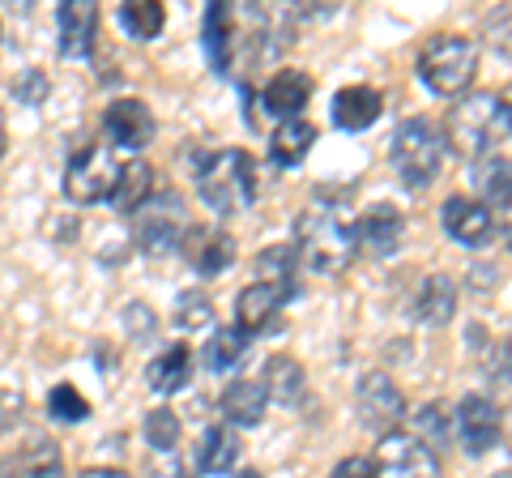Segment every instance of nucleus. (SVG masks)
<instances>
[{
  "label": "nucleus",
  "mask_w": 512,
  "mask_h": 478,
  "mask_svg": "<svg viewBox=\"0 0 512 478\" xmlns=\"http://www.w3.org/2000/svg\"><path fill=\"white\" fill-rule=\"evenodd\" d=\"M295 252L299 261L316 269V274H342L350 261L359 257L355 244V222H350L338 205H308L295 222Z\"/></svg>",
  "instance_id": "nucleus-1"
},
{
  "label": "nucleus",
  "mask_w": 512,
  "mask_h": 478,
  "mask_svg": "<svg viewBox=\"0 0 512 478\" xmlns=\"http://www.w3.org/2000/svg\"><path fill=\"white\" fill-rule=\"evenodd\" d=\"M256 163L244 150H214L197 158V193L214 214H244L256 201Z\"/></svg>",
  "instance_id": "nucleus-2"
},
{
  "label": "nucleus",
  "mask_w": 512,
  "mask_h": 478,
  "mask_svg": "<svg viewBox=\"0 0 512 478\" xmlns=\"http://www.w3.org/2000/svg\"><path fill=\"white\" fill-rule=\"evenodd\" d=\"M508 137V120H504V107H500V94L495 90H478L457 99V107L448 111L444 120V141L453 146L461 158H487L495 154V146Z\"/></svg>",
  "instance_id": "nucleus-3"
},
{
  "label": "nucleus",
  "mask_w": 512,
  "mask_h": 478,
  "mask_svg": "<svg viewBox=\"0 0 512 478\" xmlns=\"http://www.w3.org/2000/svg\"><path fill=\"white\" fill-rule=\"evenodd\" d=\"M389 163H393L397 180H402L410 193H423V188H431L436 184V175H440L444 133L423 116L402 120L397 124V133H393V141H389Z\"/></svg>",
  "instance_id": "nucleus-4"
},
{
  "label": "nucleus",
  "mask_w": 512,
  "mask_h": 478,
  "mask_svg": "<svg viewBox=\"0 0 512 478\" xmlns=\"http://www.w3.org/2000/svg\"><path fill=\"white\" fill-rule=\"evenodd\" d=\"M478 73V47L466 35H436L419 56V82L440 99H461Z\"/></svg>",
  "instance_id": "nucleus-5"
},
{
  "label": "nucleus",
  "mask_w": 512,
  "mask_h": 478,
  "mask_svg": "<svg viewBox=\"0 0 512 478\" xmlns=\"http://www.w3.org/2000/svg\"><path fill=\"white\" fill-rule=\"evenodd\" d=\"M120 154L103 146V141H94V146L77 150L69 158V167H64V197L77 201V205H99V201H111L120 184Z\"/></svg>",
  "instance_id": "nucleus-6"
},
{
  "label": "nucleus",
  "mask_w": 512,
  "mask_h": 478,
  "mask_svg": "<svg viewBox=\"0 0 512 478\" xmlns=\"http://www.w3.org/2000/svg\"><path fill=\"white\" fill-rule=\"evenodd\" d=\"M372 466H376V478H440V453L427 449L410 432H389L380 436Z\"/></svg>",
  "instance_id": "nucleus-7"
},
{
  "label": "nucleus",
  "mask_w": 512,
  "mask_h": 478,
  "mask_svg": "<svg viewBox=\"0 0 512 478\" xmlns=\"http://www.w3.org/2000/svg\"><path fill=\"white\" fill-rule=\"evenodd\" d=\"M184 231H188V218H184V205H180V197H175V193L154 197V201H146L133 214L137 244H141V252H154V257H163V252L180 248Z\"/></svg>",
  "instance_id": "nucleus-8"
},
{
  "label": "nucleus",
  "mask_w": 512,
  "mask_h": 478,
  "mask_svg": "<svg viewBox=\"0 0 512 478\" xmlns=\"http://www.w3.org/2000/svg\"><path fill=\"white\" fill-rule=\"evenodd\" d=\"M355 406H359V419L372 427V432H380V436L397 432V423L406 419V393L397 389V380L384 376V372L359 376V385H355Z\"/></svg>",
  "instance_id": "nucleus-9"
},
{
  "label": "nucleus",
  "mask_w": 512,
  "mask_h": 478,
  "mask_svg": "<svg viewBox=\"0 0 512 478\" xmlns=\"http://www.w3.org/2000/svg\"><path fill=\"white\" fill-rule=\"evenodd\" d=\"M453 436L470 457H483L500 444V406L483 393H466L453 406Z\"/></svg>",
  "instance_id": "nucleus-10"
},
{
  "label": "nucleus",
  "mask_w": 512,
  "mask_h": 478,
  "mask_svg": "<svg viewBox=\"0 0 512 478\" xmlns=\"http://www.w3.org/2000/svg\"><path fill=\"white\" fill-rule=\"evenodd\" d=\"M440 222H444V235L461 248H483L495 231V214L487 205L474 197H461V193L440 205Z\"/></svg>",
  "instance_id": "nucleus-11"
},
{
  "label": "nucleus",
  "mask_w": 512,
  "mask_h": 478,
  "mask_svg": "<svg viewBox=\"0 0 512 478\" xmlns=\"http://www.w3.org/2000/svg\"><path fill=\"white\" fill-rule=\"evenodd\" d=\"M103 133L111 150H146L154 141V116L141 99H116L103 116Z\"/></svg>",
  "instance_id": "nucleus-12"
},
{
  "label": "nucleus",
  "mask_w": 512,
  "mask_h": 478,
  "mask_svg": "<svg viewBox=\"0 0 512 478\" xmlns=\"http://www.w3.org/2000/svg\"><path fill=\"white\" fill-rule=\"evenodd\" d=\"M180 252L201 278H214L235 265V239L222 227H188L180 239Z\"/></svg>",
  "instance_id": "nucleus-13"
},
{
  "label": "nucleus",
  "mask_w": 512,
  "mask_h": 478,
  "mask_svg": "<svg viewBox=\"0 0 512 478\" xmlns=\"http://www.w3.org/2000/svg\"><path fill=\"white\" fill-rule=\"evenodd\" d=\"M406 239V218L393 210V205H372L363 210V218H355V244L367 257H393Z\"/></svg>",
  "instance_id": "nucleus-14"
},
{
  "label": "nucleus",
  "mask_w": 512,
  "mask_h": 478,
  "mask_svg": "<svg viewBox=\"0 0 512 478\" xmlns=\"http://www.w3.org/2000/svg\"><path fill=\"white\" fill-rule=\"evenodd\" d=\"M308 99H312V77L303 69H282V73L269 77V86L261 90V111L274 116L278 124H286V120L303 116Z\"/></svg>",
  "instance_id": "nucleus-15"
},
{
  "label": "nucleus",
  "mask_w": 512,
  "mask_h": 478,
  "mask_svg": "<svg viewBox=\"0 0 512 478\" xmlns=\"http://www.w3.org/2000/svg\"><path fill=\"white\" fill-rule=\"evenodd\" d=\"M94 30H99V9L90 0H64L56 9V35H60V52L77 60L94 47Z\"/></svg>",
  "instance_id": "nucleus-16"
},
{
  "label": "nucleus",
  "mask_w": 512,
  "mask_h": 478,
  "mask_svg": "<svg viewBox=\"0 0 512 478\" xmlns=\"http://www.w3.org/2000/svg\"><path fill=\"white\" fill-rule=\"evenodd\" d=\"M282 304H286V295L278 291V286H269V282H248L244 291H239V299H235V321H239V329H244L248 338H252V333L274 329Z\"/></svg>",
  "instance_id": "nucleus-17"
},
{
  "label": "nucleus",
  "mask_w": 512,
  "mask_h": 478,
  "mask_svg": "<svg viewBox=\"0 0 512 478\" xmlns=\"http://www.w3.org/2000/svg\"><path fill=\"white\" fill-rule=\"evenodd\" d=\"M380 111H384L380 90H372V86H346V90L333 94L329 116H333V124H338L342 133H363V129H372V124L380 120Z\"/></svg>",
  "instance_id": "nucleus-18"
},
{
  "label": "nucleus",
  "mask_w": 512,
  "mask_h": 478,
  "mask_svg": "<svg viewBox=\"0 0 512 478\" xmlns=\"http://www.w3.org/2000/svg\"><path fill=\"white\" fill-rule=\"evenodd\" d=\"M470 180H474V201H483L487 210H512V163L504 154H487L470 163Z\"/></svg>",
  "instance_id": "nucleus-19"
},
{
  "label": "nucleus",
  "mask_w": 512,
  "mask_h": 478,
  "mask_svg": "<svg viewBox=\"0 0 512 478\" xmlns=\"http://www.w3.org/2000/svg\"><path fill=\"white\" fill-rule=\"evenodd\" d=\"M269 393L261 376H235L227 389H222V419L235 427H256L265 419Z\"/></svg>",
  "instance_id": "nucleus-20"
},
{
  "label": "nucleus",
  "mask_w": 512,
  "mask_h": 478,
  "mask_svg": "<svg viewBox=\"0 0 512 478\" xmlns=\"http://www.w3.org/2000/svg\"><path fill=\"white\" fill-rule=\"evenodd\" d=\"M457 312V282L448 274H427L419 282V295H414V316H419V325H431L440 329L453 321Z\"/></svg>",
  "instance_id": "nucleus-21"
},
{
  "label": "nucleus",
  "mask_w": 512,
  "mask_h": 478,
  "mask_svg": "<svg viewBox=\"0 0 512 478\" xmlns=\"http://www.w3.org/2000/svg\"><path fill=\"white\" fill-rule=\"evenodd\" d=\"M188 380H192V350H188L184 342L163 346V350H158V355L150 359V368H146V385H150L154 393H163V397L188 389Z\"/></svg>",
  "instance_id": "nucleus-22"
},
{
  "label": "nucleus",
  "mask_w": 512,
  "mask_h": 478,
  "mask_svg": "<svg viewBox=\"0 0 512 478\" xmlns=\"http://www.w3.org/2000/svg\"><path fill=\"white\" fill-rule=\"evenodd\" d=\"M192 461H197V470L205 478H222V474H231L235 470V461H239V436L231 432V427H205L201 440H197V453H192Z\"/></svg>",
  "instance_id": "nucleus-23"
},
{
  "label": "nucleus",
  "mask_w": 512,
  "mask_h": 478,
  "mask_svg": "<svg viewBox=\"0 0 512 478\" xmlns=\"http://www.w3.org/2000/svg\"><path fill=\"white\" fill-rule=\"evenodd\" d=\"M312 146H316V129L303 116L278 124L274 137H269V154H274L278 167H299L303 158L312 154Z\"/></svg>",
  "instance_id": "nucleus-24"
},
{
  "label": "nucleus",
  "mask_w": 512,
  "mask_h": 478,
  "mask_svg": "<svg viewBox=\"0 0 512 478\" xmlns=\"http://www.w3.org/2000/svg\"><path fill=\"white\" fill-rule=\"evenodd\" d=\"M261 380H265L269 402H278V406H295L303 397V363L291 359V355H274V359H269Z\"/></svg>",
  "instance_id": "nucleus-25"
},
{
  "label": "nucleus",
  "mask_w": 512,
  "mask_h": 478,
  "mask_svg": "<svg viewBox=\"0 0 512 478\" xmlns=\"http://www.w3.org/2000/svg\"><path fill=\"white\" fill-rule=\"evenodd\" d=\"M116 22L128 39H137V43H150L163 35V26H167V9L163 5H154V0H128V5L116 9Z\"/></svg>",
  "instance_id": "nucleus-26"
},
{
  "label": "nucleus",
  "mask_w": 512,
  "mask_h": 478,
  "mask_svg": "<svg viewBox=\"0 0 512 478\" xmlns=\"http://www.w3.org/2000/svg\"><path fill=\"white\" fill-rule=\"evenodd\" d=\"M248 333L239 329V325H222V329H214L210 333V342H205V350H201V363L210 372H231L239 359L248 355Z\"/></svg>",
  "instance_id": "nucleus-27"
},
{
  "label": "nucleus",
  "mask_w": 512,
  "mask_h": 478,
  "mask_svg": "<svg viewBox=\"0 0 512 478\" xmlns=\"http://www.w3.org/2000/svg\"><path fill=\"white\" fill-rule=\"evenodd\" d=\"M154 193V171L141 163V158H133V163H124L120 171V184H116V193H111V205H116L120 214H137L141 205L150 201Z\"/></svg>",
  "instance_id": "nucleus-28"
},
{
  "label": "nucleus",
  "mask_w": 512,
  "mask_h": 478,
  "mask_svg": "<svg viewBox=\"0 0 512 478\" xmlns=\"http://www.w3.org/2000/svg\"><path fill=\"white\" fill-rule=\"evenodd\" d=\"M295 265H299V252L295 244H274V248H265L261 257H256V282H269V286H278V291L291 299L295 295Z\"/></svg>",
  "instance_id": "nucleus-29"
},
{
  "label": "nucleus",
  "mask_w": 512,
  "mask_h": 478,
  "mask_svg": "<svg viewBox=\"0 0 512 478\" xmlns=\"http://www.w3.org/2000/svg\"><path fill=\"white\" fill-rule=\"evenodd\" d=\"M0 478H64V461H60L56 449L35 444V449H26L13 461H5V466H0Z\"/></svg>",
  "instance_id": "nucleus-30"
},
{
  "label": "nucleus",
  "mask_w": 512,
  "mask_h": 478,
  "mask_svg": "<svg viewBox=\"0 0 512 478\" xmlns=\"http://www.w3.org/2000/svg\"><path fill=\"white\" fill-rule=\"evenodd\" d=\"M410 436H419L427 449H444V444L453 440V414H444L440 402L419 406V410H414V432Z\"/></svg>",
  "instance_id": "nucleus-31"
},
{
  "label": "nucleus",
  "mask_w": 512,
  "mask_h": 478,
  "mask_svg": "<svg viewBox=\"0 0 512 478\" xmlns=\"http://www.w3.org/2000/svg\"><path fill=\"white\" fill-rule=\"evenodd\" d=\"M47 414L60 419V423H82V419H90V402L64 380V385H56L52 393H47Z\"/></svg>",
  "instance_id": "nucleus-32"
},
{
  "label": "nucleus",
  "mask_w": 512,
  "mask_h": 478,
  "mask_svg": "<svg viewBox=\"0 0 512 478\" xmlns=\"http://www.w3.org/2000/svg\"><path fill=\"white\" fill-rule=\"evenodd\" d=\"M146 440H150V449L171 453L175 444H180V414L167 410V406L150 410V414H146Z\"/></svg>",
  "instance_id": "nucleus-33"
},
{
  "label": "nucleus",
  "mask_w": 512,
  "mask_h": 478,
  "mask_svg": "<svg viewBox=\"0 0 512 478\" xmlns=\"http://www.w3.org/2000/svg\"><path fill=\"white\" fill-rule=\"evenodd\" d=\"M214 321V304H210V295L205 291H188L175 299V325L180 329H201V325H210Z\"/></svg>",
  "instance_id": "nucleus-34"
},
{
  "label": "nucleus",
  "mask_w": 512,
  "mask_h": 478,
  "mask_svg": "<svg viewBox=\"0 0 512 478\" xmlns=\"http://www.w3.org/2000/svg\"><path fill=\"white\" fill-rule=\"evenodd\" d=\"M47 73H39V69H26V73H18L13 77V94H18V103H26V107H39L43 99H47Z\"/></svg>",
  "instance_id": "nucleus-35"
},
{
  "label": "nucleus",
  "mask_w": 512,
  "mask_h": 478,
  "mask_svg": "<svg viewBox=\"0 0 512 478\" xmlns=\"http://www.w3.org/2000/svg\"><path fill=\"white\" fill-rule=\"evenodd\" d=\"M329 478H376V466H372V457L355 453V457H342Z\"/></svg>",
  "instance_id": "nucleus-36"
},
{
  "label": "nucleus",
  "mask_w": 512,
  "mask_h": 478,
  "mask_svg": "<svg viewBox=\"0 0 512 478\" xmlns=\"http://www.w3.org/2000/svg\"><path fill=\"white\" fill-rule=\"evenodd\" d=\"M18 414H22V393H5V389H0V436L9 432Z\"/></svg>",
  "instance_id": "nucleus-37"
},
{
  "label": "nucleus",
  "mask_w": 512,
  "mask_h": 478,
  "mask_svg": "<svg viewBox=\"0 0 512 478\" xmlns=\"http://www.w3.org/2000/svg\"><path fill=\"white\" fill-rule=\"evenodd\" d=\"M77 478H128V474L116 470V466H90V470H82Z\"/></svg>",
  "instance_id": "nucleus-38"
},
{
  "label": "nucleus",
  "mask_w": 512,
  "mask_h": 478,
  "mask_svg": "<svg viewBox=\"0 0 512 478\" xmlns=\"http://www.w3.org/2000/svg\"><path fill=\"white\" fill-rule=\"evenodd\" d=\"M500 107H504V120H508V137H512V86L500 94Z\"/></svg>",
  "instance_id": "nucleus-39"
},
{
  "label": "nucleus",
  "mask_w": 512,
  "mask_h": 478,
  "mask_svg": "<svg viewBox=\"0 0 512 478\" xmlns=\"http://www.w3.org/2000/svg\"><path fill=\"white\" fill-rule=\"evenodd\" d=\"M9 150V129H5V111H0V158Z\"/></svg>",
  "instance_id": "nucleus-40"
},
{
  "label": "nucleus",
  "mask_w": 512,
  "mask_h": 478,
  "mask_svg": "<svg viewBox=\"0 0 512 478\" xmlns=\"http://www.w3.org/2000/svg\"><path fill=\"white\" fill-rule=\"evenodd\" d=\"M504 239H508V248H512V210H508V218H504Z\"/></svg>",
  "instance_id": "nucleus-41"
},
{
  "label": "nucleus",
  "mask_w": 512,
  "mask_h": 478,
  "mask_svg": "<svg viewBox=\"0 0 512 478\" xmlns=\"http://www.w3.org/2000/svg\"><path fill=\"white\" fill-rule=\"evenodd\" d=\"M235 478H261V474H256V470H244V474H235Z\"/></svg>",
  "instance_id": "nucleus-42"
},
{
  "label": "nucleus",
  "mask_w": 512,
  "mask_h": 478,
  "mask_svg": "<svg viewBox=\"0 0 512 478\" xmlns=\"http://www.w3.org/2000/svg\"><path fill=\"white\" fill-rule=\"evenodd\" d=\"M495 478H512V474H495Z\"/></svg>",
  "instance_id": "nucleus-43"
},
{
  "label": "nucleus",
  "mask_w": 512,
  "mask_h": 478,
  "mask_svg": "<svg viewBox=\"0 0 512 478\" xmlns=\"http://www.w3.org/2000/svg\"><path fill=\"white\" fill-rule=\"evenodd\" d=\"M508 350H512V346H508Z\"/></svg>",
  "instance_id": "nucleus-44"
}]
</instances>
